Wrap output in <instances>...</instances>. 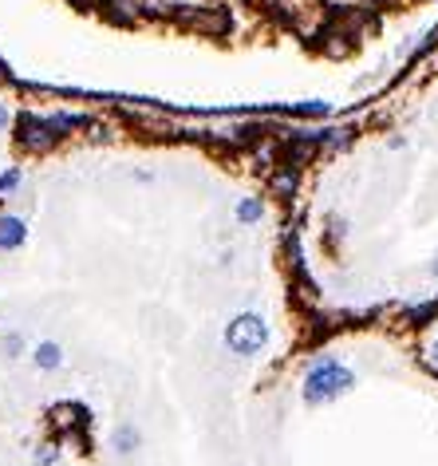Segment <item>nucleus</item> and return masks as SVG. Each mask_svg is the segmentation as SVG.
<instances>
[{
  "instance_id": "obj_1",
  "label": "nucleus",
  "mask_w": 438,
  "mask_h": 466,
  "mask_svg": "<svg viewBox=\"0 0 438 466\" xmlns=\"http://www.w3.org/2000/svg\"><path fill=\"white\" fill-rule=\"evenodd\" d=\"M352 388H355V372L347 368L344 360H336V356H324V360H316L312 368H308L301 395H304V403L320 408V403L340 400V395H347Z\"/></svg>"
},
{
  "instance_id": "obj_2",
  "label": "nucleus",
  "mask_w": 438,
  "mask_h": 466,
  "mask_svg": "<svg viewBox=\"0 0 438 466\" xmlns=\"http://www.w3.org/2000/svg\"><path fill=\"white\" fill-rule=\"evenodd\" d=\"M225 348L233 352V356H261L268 348V324H265V316H257V312H237L233 321L225 324Z\"/></svg>"
},
{
  "instance_id": "obj_8",
  "label": "nucleus",
  "mask_w": 438,
  "mask_h": 466,
  "mask_svg": "<svg viewBox=\"0 0 438 466\" xmlns=\"http://www.w3.org/2000/svg\"><path fill=\"white\" fill-rule=\"evenodd\" d=\"M20 178H24V171L20 166H8V171H0V194H13L20 186Z\"/></svg>"
},
{
  "instance_id": "obj_7",
  "label": "nucleus",
  "mask_w": 438,
  "mask_h": 466,
  "mask_svg": "<svg viewBox=\"0 0 438 466\" xmlns=\"http://www.w3.org/2000/svg\"><path fill=\"white\" fill-rule=\"evenodd\" d=\"M135 447H138V431L118 427V431H115V451H118V454H131Z\"/></svg>"
},
{
  "instance_id": "obj_12",
  "label": "nucleus",
  "mask_w": 438,
  "mask_h": 466,
  "mask_svg": "<svg viewBox=\"0 0 438 466\" xmlns=\"http://www.w3.org/2000/svg\"><path fill=\"white\" fill-rule=\"evenodd\" d=\"M431 360H434V368H438V340L431 344Z\"/></svg>"
},
{
  "instance_id": "obj_9",
  "label": "nucleus",
  "mask_w": 438,
  "mask_h": 466,
  "mask_svg": "<svg viewBox=\"0 0 438 466\" xmlns=\"http://www.w3.org/2000/svg\"><path fill=\"white\" fill-rule=\"evenodd\" d=\"M59 462V451L52 447V443H44V447L36 451V466H56Z\"/></svg>"
},
{
  "instance_id": "obj_5",
  "label": "nucleus",
  "mask_w": 438,
  "mask_h": 466,
  "mask_svg": "<svg viewBox=\"0 0 438 466\" xmlns=\"http://www.w3.org/2000/svg\"><path fill=\"white\" fill-rule=\"evenodd\" d=\"M32 364L39 372H56V368H64V348H59L56 340H39L36 348H32Z\"/></svg>"
},
{
  "instance_id": "obj_6",
  "label": "nucleus",
  "mask_w": 438,
  "mask_h": 466,
  "mask_svg": "<svg viewBox=\"0 0 438 466\" xmlns=\"http://www.w3.org/2000/svg\"><path fill=\"white\" fill-rule=\"evenodd\" d=\"M233 217L241 225H257L265 217V202H261V198H241V202H237V210H233Z\"/></svg>"
},
{
  "instance_id": "obj_4",
  "label": "nucleus",
  "mask_w": 438,
  "mask_h": 466,
  "mask_svg": "<svg viewBox=\"0 0 438 466\" xmlns=\"http://www.w3.org/2000/svg\"><path fill=\"white\" fill-rule=\"evenodd\" d=\"M24 242H28V222H24V217L0 214V250L13 253V250H20Z\"/></svg>"
},
{
  "instance_id": "obj_10",
  "label": "nucleus",
  "mask_w": 438,
  "mask_h": 466,
  "mask_svg": "<svg viewBox=\"0 0 438 466\" xmlns=\"http://www.w3.org/2000/svg\"><path fill=\"white\" fill-rule=\"evenodd\" d=\"M8 127H13V111H8V107H4V103H0V135H4V131H8Z\"/></svg>"
},
{
  "instance_id": "obj_11",
  "label": "nucleus",
  "mask_w": 438,
  "mask_h": 466,
  "mask_svg": "<svg viewBox=\"0 0 438 466\" xmlns=\"http://www.w3.org/2000/svg\"><path fill=\"white\" fill-rule=\"evenodd\" d=\"M24 348V340H20V336L13 332V336H4V352H20Z\"/></svg>"
},
{
  "instance_id": "obj_3",
  "label": "nucleus",
  "mask_w": 438,
  "mask_h": 466,
  "mask_svg": "<svg viewBox=\"0 0 438 466\" xmlns=\"http://www.w3.org/2000/svg\"><path fill=\"white\" fill-rule=\"evenodd\" d=\"M56 138H59V135L52 131V123H48V119L20 115V143H24V146H32V151H44V146H52Z\"/></svg>"
},
{
  "instance_id": "obj_13",
  "label": "nucleus",
  "mask_w": 438,
  "mask_h": 466,
  "mask_svg": "<svg viewBox=\"0 0 438 466\" xmlns=\"http://www.w3.org/2000/svg\"><path fill=\"white\" fill-rule=\"evenodd\" d=\"M431 273H434V277H438V261H434V265H431Z\"/></svg>"
}]
</instances>
